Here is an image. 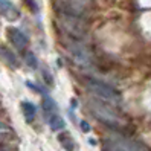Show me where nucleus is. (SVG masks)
Segmentation results:
<instances>
[{"label": "nucleus", "instance_id": "1", "mask_svg": "<svg viewBox=\"0 0 151 151\" xmlns=\"http://www.w3.org/2000/svg\"><path fill=\"white\" fill-rule=\"evenodd\" d=\"M86 88L95 98H98V99L102 101V102H107L110 105H114V107L121 105V101H122L121 93L114 87H111L109 84L99 81V79L86 78Z\"/></svg>", "mask_w": 151, "mask_h": 151}, {"label": "nucleus", "instance_id": "2", "mask_svg": "<svg viewBox=\"0 0 151 151\" xmlns=\"http://www.w3.org/2000/svg\"><path fill=\"white\" fill-rule=\"evenodd\" d=\"M58 20L63 26V29L72 37L73 40H86L88 37V29L83 20V17H78L75 14H70V12H66L63 9L58 11Z\"/></svg>", "mask_w": 151, "mask_h": 151}, {"label": "nucleus", "instance_id": "3", "mask_svg": "<svg viewBox=\"0 0 151 151\" xmlns=\"http://www.w3.org/2000/svg\"><path fill=\"white\" fill-rule=\"evenodd\" d=\"M88 109H90V111L95 114V118L99 119L101 122H104L105 125L113 127V128H118V127L122 125L121 118L111 110L110 104L102 102V101L99 102V99L96 98V99L88 101Z\"/></svg>", "mask_w": 151, "mask_h": 151}, {"label": "nucleus", "instance_id": "4", "mask_svg": "<svg viewBox=\"0 0 151 151\" xmlns=\"http://www.w3.org/2000/svg\"><path fill=\"white\" fill-rule=\"evenodd\" d=\"M104 151H147V150L134 140L121 136H113L104 140Z\"/></svg>", "mask_w": 151, "mask_h": 151}, {"label": "nucleus", "instance_id": "5", "mask_svg": "<svg viewBox=\"0 0 151 151\" xmlns=\"http://www.w3.org/2000/svg\"><path fill=\"white\" fill-rule=\"evenodd\" d=\"M67 49H69L70 55L73 57V60L76 61L78 64H81L84 67L93 66V57H92V54L88 52V49L84 46V44H81L78 40L76 41H70L67 44Z\"/></svg>", "mask_w": 151, "mask_h": 151}, {"label": "nucleus", "instance_id": "6", "mask_svg": "<svg viewBox=\"0 0 151 151\" xmlns=\"http://www.w3.org/2000/svg\"><path fill=\"white\" fill-rule=\"evenodd\" d=\"M88 8H90V0H64L61 3L63 11L75 14L78 17H84L86 12L88 11Z\"/></svg>", "mask_w": 151, "mask_h": 151}, {"label": "nucleus", "instance_id": "7", "mask_svg": "<svg viewBox=\"0 0 151 151\" xmlns=\"http://www.w3.org/2000/svg\"><path fill=\"white\" fill-rule=\"evenodd\" d=\"M6 34H8V38H9V41L14 44V46L19 49V50H23L26 49V46H28V37L17 28H8L6 29Z\"/></svg>", "mask_w": 151, "mask_h": 151}, {"label": "nucleus", "instance_id": "8", "mask_svg": "<svg viewBox=\"0 0 151 151\" xmlns=\"http://www.w3.org/2000/svg\"><path fill=\"white\" fill-rule=\"evenodd\" d=\"M0 15H3L8 20H17L20 17V11L11 0H0Z\"/></svg>", "mask_w": 151, "mask_h": 151}, {"label": "nucleus", "instance_id": "9", "mask_svg": "<svg viewBox=\"0 0 151 151\" xmlns=\"http://www.w3.org/2000/svg\"><path fill=\"white\" fill-rule=\"evenodd\" d=\"M0 57H2V60H3L9 67L17 69V67L20 66V64H19V60H17V57L12 54L11 50H8V49L3 47V46H0Z\"/></svg>", "mask_w": 151, "mask_h": 151}, {"label": "nucleus", "instance_id": "10", "mask_svg": "<svg viewBox=\"0 0 151 151\" xmlns=\"http://www.w3.org/2000/svg\"><path fill=\"white\" fill-rule=\"evenodd\" d=\"M22 110H23V114L28 122H32V119L35 118V114H37V107L29 102V101H23L22 102Z\"/></svg>", "mask_w": 151, "mask_h": 151}, {"label": "nucleus", "instance_id": "11", "mask_svg": "<svg viewBox=\"0 0 151 151\" xmlns=\"http://www.w3.org/2000/svg\"><path fill=\"white\" fill-rule=\"evenodd\" d=\"M64 125H66V122H64V119L61 118L60 114L54 113V114H50V116H49V127H50V130H54V131L63 130Z\"/></svg>", "mask_w": 151, "mask_h": 151}, {"label": "nucleus", "instance_id": "12", "mask_svg": "<svg viewBox=\"0 0 151 151\" xmlns=\"http://www.w3.org/2000/svg\"><path fill=\"white\" fill-rule=\"evenodd\" d=\"M58 140L66 151H75V142H73L72 136H70L69 133H61L58 136Z\"/></svg>", "mask_w": 151, "mask_h": 151}, {"label": "nucleus", "instance_id": "13", "mask_svg": "<svg viewBox=\"0 0 151 151\" xmlns=\"http://www.w3.org/2000/svg\"><path fill=\"white\" fill-rule=\"evenodd\" d=\"M43 110L44 111H46L47 114H49V116H50V114H54L55 111H57V105H55V102L54 101H52L50 99V98H44V99H43Z\"/></svg>", "mask_w": 151, "mask_h": 151}, {"label": "nucleus", "instance_id": "14", "mask_svg": "<svg viewBox=\"0 0 151 151\" xmlns=\"http://www.w3.org/2000/svg\"><path fill=\"white\" fill-rule=\"evenodd\" d=\"M24 61H26V64H28L29 67H32V69L38 67V60H37V57H35L34 52H26L24 54Z\"/></svg>", "mask_w": 151, "mask_h": 151}, {"label": "nucleus", "instance_id": "15", "mask_svg": "<svg viewBox=\"0 0 151 151\" xmlns=\"http://www.w3.org/2000/svg\"><path fill=\"white\" fill-rule=\"evenodd\" d=\"M23 2H24L26 5H28V6L31 8V9H32V11H35V9H37V5H35V0H23Z\"/></svg>", "mask_w": 151, "mask_h": 151}, {"label": "nucleus", "instance_id": "16", "mask_svg": "<svg viewBox=\"0 0 151 151\" xmlns=\"http://www.w3.org/2000/svg\"><path fill=\"white\" fill-rule=\"evenodd\" d=\"M81 127H83V130H84V131H88V130H90V127H88V124H87V122H84V121L81 122Z\"/></svg>", "mask_w": 151, "mask_h": 151}]
</instances>
